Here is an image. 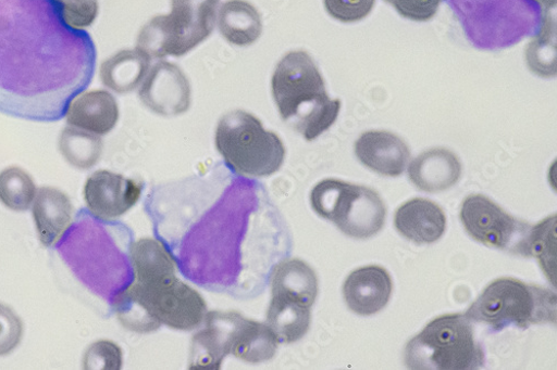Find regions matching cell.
<instances>
[{"label": "cell", "instance_id": "obj_1", "mask_svg": "<svg viewBox=\"0 0 557 370\" xmlns=\"http://www.w3.org/2000/svg\"><path fill=\"white\" fill-rule=\"evenodd\" d=\"M96 69L95 41L66 25L55 0H0V113L59 122Z\"/></svg>", "mask_w": 557, "mask_h": 370}, {"label": "cell", "instance_id": "obj_2", "mask_svg": "<svg viewBox=\"0 0 557 370\" xmlns=\"http://www.w3.org/2000/svg\"><path fill=\"white\" fill-rule=\"evenodd\" d=\"M271 89L278 114L308 142L327 131L339 116L342 102L331 100L326 84L307 52H290L277 63Z\"/></svg>", "mask_w": 557, "mask_h": 370}, {"label": "cell", "instance_id": "obj_3", "mask_svg": "<svg viewBox=\"0 0 557 370\" xmlns=\"http://www.w3.org/2000/svg\"><path fill=\"white\" fill-rule=\"evenodd\" d=\"M468 40L480 51L513 48L537 36L545 15L536 0H446Z\"/></svg>", "mask_w": 557, "mask_h": 370}, {"label": "cell", "instance_id": "obj_4", "mask_svg": "<svg viewBox=\"0 0 557 370\" xmlns=\"http://www.w3.org/2000/svg\"><path fill=\"white\" fill-rule=\"evenodd\" d=\"M405 363L413 370H475L485 352L467 315L448 314L432 320L405 348Z\"/></svg>", "mask_w": 557, "mask_h": 370}, {"label": "cell", "instance_id": "obj_5", "mask_svg": "<svg viewBox=\"0 0 557 370\" xmlns=\"http://www.w3.org/2000/svg\"><path fill=\"white\" fill-rule=\"evenodd\" d=\"M215 146L225 163L247 177H268L282 168L286 148L275 132L245 111L225 114L215 131Z\"/></svg>", "mask_w": 557, "mask_h": 370}, {"label": "cell", "instance_id": "obj_6", "mask_svg": "<svg viewBox=\"0 0 557 370\" xmlns=\"http://www.w3.org/2000/svg\"><path fill=\"white\" fill-rule=\"evenodd\" d=\"M467 317L484 323L492 332L512 327L525 330L535 323L555 322L556 296L548 290L504 277L483 291Z\"/></svg>", "mask_w": 557, "mask_h": 370}, {"label": "cell", "instance_id": "obj_7", "mask_svg": "<svg viewBox=\"0 0 557 370\" xmlns=\"http://www.w3.org/2000/svg\"><path fill=\"white\" fill-rule=\"evenodd\" d=\"M220 0H172L171 13L152 18L139 33L136 49L152 61L181 58L213 31Z\"/></svg>", "mask_w": 557, "mask_h": 370}, {"label": "cell", "instance_id": "obj_8", "mask_svg": "<svg viewBox=\"0 0 557 370\" xmlns=\"http://www.w3.org/2000/svg\"><path fill=\"white\" fill-rule=\"evenodd\" d=\"M310 204L318 216L356 240L377 235L386 220V206L377 192L339 179L318 182L311 191Z\"/></svg>", "mask_w": 557, "mask_h": 370}, {"label": "cell", "instance_id": "obj_9", "mask_svg": "<svg viewBox=\"0 0 557 370\" xmlns=\"http://www.w3.org/2000/svg\"><path fill=\"white\" fill-rule=\"evenodd\" d=\"M460 219L469 235L488 247L530 257L533 226L506 213L484 195H471L461 204Z\"/></svg>", "mask_w": 557, "mask_h": 370}, {"label": "cell", "instance_id": "obj_10", "mask_svg": "<svg viewBox=\"0 0 557 370\" xmlns=\"http://www.w3.org/2000/svg\"><path fill=\"white\" fill-rule=\"evenodd\" d=\"M129 289L162 326L176 331L196 330L208 314L203 297L176 273L148 283L135 282Z\"/></svg>", "mask_w": 557, "mask_h": 370}, {"label": "cell", "instance_id": "obj_11", "mask_svg": "<svg viewBox=\"0 0 557 370\" xmlns=\"http://www.w3.org/2000/svg\"><path fill=\"white\" fill-rule=\"evenodd\" d=\"M138 97L151 112L174 117L189 111L191 86L177 65L161 61L150 68L139 87Z\"/></svg>", "mask_w": 557, "mask_h": 370}, {"label": "cell", "instance_id": "obj_12", "mask_svg": "<svg viewBox=\"0 0 557 370\" xmlns=\"http://www.w3.org/2000/svg\"><path fill=\"white\" fill-rule=\"evenodd\" d=\"M141 195V183L106 169L92 174L84 188L87 208L91 215L103 220L123 216Z\"/></svg>", "mask_w": 557, "mask_h": 370}, {"label": "cell", "instance_id": "obj_13", "mask_svg": "<svg viewBox=\"0 0 557 370\" xmlns=\"http://www.w3.org/2000/svg\"><path fill=\"white\" fill-rule=\"evenodd\" d=\"M343 293L351 311L361 316L375 315L389 303L393 281L385 268L366 266L347 277Z\"/></svg>", "mask_w": 557, "mask_h": 370}, {"label": "cell", "instance_id": "obj_14", "mask_svg": "<svg viewBox=\"0 0 557 370\" xmlns=\"http://www.w3.org/2000/svg\"><path fill=\"white\" fill-rule=\"evenodd\" d=\"M239 316L237 311L207 314L206 329L193 340L190 368L220 369L222 360L231 354L232 334Z\"/></svg>", "mask_w": 557, "mask_h": 370}, {"label": "cell", "instance_id": "obj_15", "mask_svg": "<svg viewBox=\"0 0 557 370\" xmlns=\"http://www.w3.org/2000/svg\"><path fill=\"white\" fill-rule=\"evenodd\" d=\"M355 153L363 166L387 177L400 176L410 160L401 138L383 130L363 132L355 144Z\"/></svg>", "mask_w": 557, "mask_h": 370}, {"label": "cell", "instance_id": "obj_16", "mask_svg": "<svg viewBox=\"0 0 557 370\" xmlns=\"http://www.w3.org/2000/svg\"><path fill=\"white\" fill-rule=\"evenodd\" d=\"M446 225L444 210L425 199L410 200L395 214V227L399 234L418 245L440 241L445 234Z\"/></svg>", "mask_w": 557, "mask_h": 370}, {"label": "cell", "instance_id": "obj_17", "mask_svg": "<svg viewBox=\"0 0 557 370\" xmlns=\"http://www.w3.org/2000/svg\"><path fill=\"white\" fill-rule=\"evenodd\" d=\"M72 127L104 136L116 126L120 117L115 98L108 90H91L78 95L65 114Z\"/></svg>", "mask_w": 557, "mask_h": 370}, {"label": "cell", "instance_id": "obj_18", "mask_svg": "<svg viewBox=\"0 0 557 370\" xmlns=\"http://www.w3.org/2000/svg\"><path fill=\"white\" fill-rule=\"evenodd\" d=\"M73 205L70 197L54 188L37 191L33 204V217L40 243L55 246L72 225Z\"/></svg>", "mask_w": 557, "mask_h": 370}, {"label": "cell", "instance_id": "obj_19", "mask_svg": "<svg viewBox=\"0 0 557 370\" xmlns=\"http://www.w3.org/2000/svg\"><path fill=\"white\" fill-rule=\"evenodd\" d=\"M461 164L448 150L433 149L416 157L408 167V177L418 190L440 193L460 179Z\"/></svg>", "mask_w": 557, "mask_h": 370}, {"label": "cell", "instance_id": "obj_20", "mask_svg": "<svg viewBox=\"0 0 557 370\" xmlns=\"http://www.w3.org/2000/svg\"><path fill=\"white\" fill-rule=\"evenodd\" d=\"M272 296L287 298L311 308L318 296L313 269L300 259L277 264L271 276Z\"/></svg>", "mask_w": 557, "mask_h": 370}, {"label": "cell", "instance_id": "obj_21", "mask_svg": "<svg viewBox=\"0 0 557 370\" xmlns=\"http://www.w3.org/2000/svg\"><path fill=\"white\" fill-rule=\"evenodd\" d=\"M218 27L231 44L246 48L262 34V21L258 10L246 0H227L218 11Z\"/></svg>", "mask_w": 557, "mask_h": 370}, {"label": "cell", "instance_id": "obj_22", "mask_svg": "<svg viewBox=\"0 0 557 370\" xmlns=\"http://www.w3.org/2000/svg\"><path fill=\"white\" fill-rule=\"evenodd\" d=\"M151 61L137 49L122 51L102 63V82L117 94H126L143 84L151 68Z\"/></svg>", "mask_w": 557, "mask_h": 370}, {"label": "cell", "instance_id": "obj_23", "mask_svg": "<svg viewBox=\"0 0 557 370\" xmlns=\"http://www.w3.org/2000/svg\"><path fill=\"white\" fill-rule=\"evenodd\" d=\"M277 340L267 323L240 315L232 336L231 354L247 362L259 363L271 359L277 349Z\"/></svg>", "mask_w": 557, "mask_h": 370}, {"label": "cell", "instance_id": "obj_24", "mask_svg": "<svg viewBox=\"0 0 557 370\" xmlns=\"http://www.w3.org/2000/svg\"><path fill=\"white\" fill-rule=\"evenodd\" d=\"M311 322L310 308L283 297L272 296L267 311V326L278 343L293 344L308 333Z\"/></svg>", "mask_w": 557, "mask_h": 370}, {"label": "cell", "instance_id": "obj_25", "mask_svg": "<svg viewBox=\"0 0 557 370\" xmlns=\"http://www.w3.org/2000/svg\"><path fill=\"white\" fill-rule=\"evenodd\" d=\"M129 257L137 283H148L176 273L173 257L164 245L156 240H139L132 244Z\"/></svg>", "mask_w": 557, "mask_h": 370}, {"label": "cell", "instance_id": "obj_26", "mask_svg": "<svg viewBox=\"0 0 557 370\" xmlns=\"http://www.w3.org/2000/svg\"><path fill=\"white\" fill-rule=\"evenodd\" d=\"M59 148L66 162L82 170L97 165L103 151L100 136L72 126L62 131Z\"/></svg>", "mask_w": 557, "mask_h": 370}, {"label": "cell", "instance_id": "obj_27", "mask_svg": "<svg viewBox=\"0 0 557 370\" xmlns=\"http://www.w3.org/2000/svg\"><path fill=\"white\" fill-rule=\"evenodd\" d=\"M36 184L32 176L17 166L0 173V202L14 210L26 212L36 196Z\"/></svg>", "mask_w": 557, "mask_h": 370}, {"label": "cell", "instance_id": "obj_28", "mask_svg": "<svg viewBox=\"0 0 557 370\" xmlns=\"http://www.w3.org/2000/svg\"><path fill=\"white\" fill-rule=\"evenodd\" d=\"M113 304L117 318L128 331L151 333L162 326L129 288L120 292Z\"/></svg>", "mask_w": 557, "mask_h": 370}, {"label": "cell", "instance_id": "obj_29", "mask_svg": "<svg viewBox=\"0 0 557 370\" xmlns=\"http://www.w3.org/2000/svg\"><path fill=\"white\" fill-rule=\"evenodd\" d=\"M528 62L533 73L542 77L556 74V25L548 14L545 15L541 33L530 43Z\"/></svg>", "mask_w": 557, "mask_h": 370}, {"label": "cell", "instance_id": "obj_30", "mask_svg": "<svg viewBox=\"0 0 557 370\" xmlns=\"http://www.w3.org/2000/svg\"><path fill=\"white\" fill-rule=\"evenodd\" d=\"M556 216H550L532 228L530 257L537 258L548 281L556 285Z\"/></svg>", "mask_w": 557, "mask_h": 370}, {"label": "cell", "instance_id": "obj_31", "mask_svg": "<svg viewBox=\"0 0 557 370\" xmlns=\"http://www.w3.org/2000/svg\"><path fill=\"white\" fill-rule=\"evenodd\" d=\"M63 21L71 28L83 29L96 22L99 0H55Z\"/></svg>", "mask_w": 557, "mask_h": 370}, {"label": "cell", "instance_id": "obj_32", "mask_svg": "<svg viewBox=\"0 0 557 370\" xmlns=\"http://www.w3.org/2000/svg\"><path fill=\"white\" fill-rule=\"evenodd\" d=\"M323 5L334 20L351 24L364 20L373 12L376 0H323Z\"/></svg>", "mask_w": 557, "mask_h": 370}, {"label": "cell", "instance_id": "obj_33", "mask_svg": "<svg viewBox=\"0 0 557 370\" xmlns=\"http://www.w3.org/2000/svg\"><path fill=\"white\" fill-rule=\"evenodd\" d=\"M23 335L22 319L11 307L0 304V356H8L15 350Z\"/></svg>", "mask_w": 557, "mask_h": 370}, {"label": "cell", "instance_id": "obj_34", "mask_svg": "<svg viewBox=\"0 0 557 370\" xmlns=\"http://www.w3.org/2000/svg\"><path fill=\"white\" fill-rule=\"evenodd\" d=\"M85 369H113L122 367V350L112 342L101 341L92 344L84 356Z\"/></svg>", "mask_w": 557, "mask_h": 370}, {"label": "cell", "instance_id": "obj_35", "mask_svg": "<svg viewBox=\"0 0 557 370\" xmlns=\"http://www.w3.org/2000/svg\"><path fill=\"white\" fill-rule=\"evenodd\" d=\"M406 20L423 23L433 20L444 0H385Z\"/></svg>", "mask_w": 557, "mask_h": 370}, {"label": "cell", "instance_id": "obj_36", "mask_svg": "<svg viewBox=\"0 0 557 370\" xmlns=\"http://www.w3.org/2000/svg\"><path fill=\"white\" fill-rule=\"evenodd\" d=\"M536 2L541 3L546 10H552L556 7V0H536Z\"/></svg>", "mask_w": 557, "mask_h": 370}]
</instances>
